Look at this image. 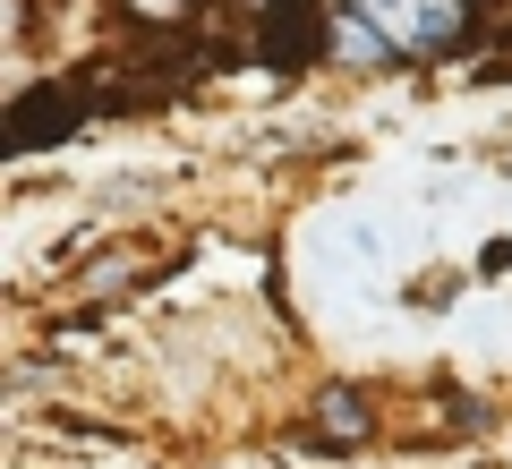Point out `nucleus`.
<instances>
[{
  "instance_id": "nucleus-1",
  "label": "nucleus",
  "mask_w": 512,
  "mask_h": 469,
  "mask_svg": "<svg viewBox=\"0 0 512 469\" xmlns=\"http://www.w3.org/2000/svg\"><path fill=\"white\" fill-rule=\"evenodd\" d=\"M333 9H359V18L410 60L453 52V43L470 35V0H333Z\"/></svg>"
},
{
  "instance_id": "nucleus-2",
  "label": "nucleus",
  "mask_w": 512,
  "mask_h": 469,
  "mask_svg": "<svg viewBox=\"0 0 512 469\" xmlns=\"http://www.w3.org/2000/svg\"><path fill=\"white\" fill-rule=\"evenodd\" d=\"M69 128H77V94L60 86V77L52 86H26L18 111H9V154H43V145H60Z\"/></svg>"
},
{
  "instance_id": "nucleus-3",
  "label": "nucleus",
  "mask_w": 512,
  "mask_h": 469,
  "mask_svg": "<svg viewBox=\"0 0 512 469\" xmlns=\"http://www.w3.org/2000/svg\"><path fill=\"white\" fill-rule=\"evenodd\" d=\"M333 9V0H325ZM325 60H342V69H384V60H402L393 43L376 35V26L359 18V9H333V26H325Z\"/></svg>"
},
{
  "instance_id": "nucleus-4",
  "label": "nucleus",
  "mask_w": 512,
  "mask_h": 469,
  "mask_svg": "<svg viewBox=\"0 0 512 469\" xmlns=\"http://www.w3.org/2000/svg\"><path fill=\"white\" fill-rule=\"evenodd\" d=\"M325 427L359 444V435H367V401H359V393H325Z\"/></svg>"
},
{
  "instance_id": "nucleus-5",
  "label": "nucleus",
  "mask_w": 512,
  "mask_h": 469,
  "mask_svg": "<svg viewBox=\"0 0 512 469\" xmlns=\"http://www.w3.org/2000/svg\"><path fill=\"white\" fill-rule=\"evenodd\" d=\"M137 9H146V18H180V0H137Z\"/></svg>"
}]
</instances>
